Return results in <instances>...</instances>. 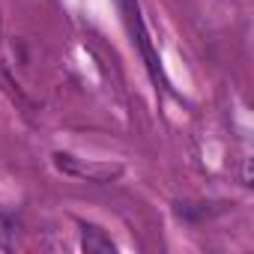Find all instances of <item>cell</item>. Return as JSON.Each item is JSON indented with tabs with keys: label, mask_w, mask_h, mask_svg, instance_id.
<instances>
[{
	"label": "cell",
	"mask_w": 254,
	"mask_h": 254,
	"mask_svg": "<svg viewBox=\"0 0 254 254\" xmlns=\"http://www.w3.org/2000/svg\"><path fill=\"white\" fill-rule=\"evenodd\" d=\"M54 168L66 177H75V180H84V183H96V186H105V183H114L123 177V165H111V162H84V159H75L69 153H54Z\"/></svg>",
	"instance_id": "6da1fadb"
},
{
	"label": "cell",
	"mask_w": 254,
	"mask_h": 254,
	"mask_svg": "<svg viewBox=\"0 0 254 254\" xmlns=\"http://www.w3.org/2000/svg\"><path fill=\"white\" fill-rule=\"evenodd\" d=\"M117 6H120V12H123V21H126V27H129V33H132V42L138 45V51H141V57H144V63H147V69H150V75H153L156 81H162L159 54L153 51L150 33H147V27H144V18H141V9H138V0H117Z\"/></svg>",
	"instance_id": "7a4b0ae2"
},
{
	"label": "cell",
	"mask_w": 254,
	"mask_h": 254,
	"mask_svg": "<svg viewBox=\"0 0 254 254\" xmlns=\"http://www.w3.org/2000/svg\"><path fill=\"white\" fill-rule=\"evenodd\" d=\"M81 248L87 251V254H114L117 251V245L105 236V230L102 227H96V224H81Z\"/></svg>",
	"instance_id": "3957f363"
},
{
	"label": "cell",
	"mask_w": 254,
	"mask_h": 254,
	"mask_svg": "<svg viewBox=\"0 0 254 254\" xmlns=\"http://www.w3.org/2000/svg\"><path fill=\"white\" fill-rule=\"evenodd\" d=\"M18 230H21L18 215H12V212H0V248H3V251H12V248H15Z\"/></svg>",
	"instance_id": "277c9868"
}]
</instances>
